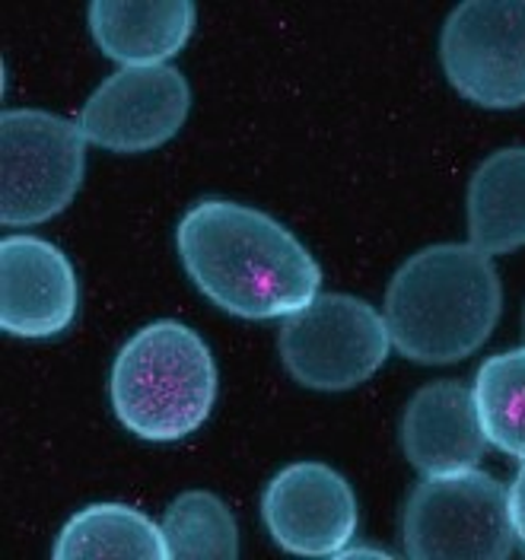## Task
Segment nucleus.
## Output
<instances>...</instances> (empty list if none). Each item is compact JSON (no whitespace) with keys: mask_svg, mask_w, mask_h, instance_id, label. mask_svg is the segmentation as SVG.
<instances>
[{"mask_svg":"<svg viewBox=\"0 0 525 560\" xmlns=\"http://www.w3.org/2000/svg\"><path fill=\"white\" fill-rule=\"evenodd\" d=\"M175 245L195 287L223 313L265 322L303 310L318 296L322 268L271 213L205 198L185 210Z\"/></svg>","mask_w":525,"mask_h":560,"instance_id":"nucleus-1","label":"nucleus"},{"mask_svg":"<svg viewBox=\"0 0 525 560\" xmlns=\"http://www.w3.org/2000/svg\"><path fill=\"white\" fill-rule=\"evenodd\" d=\"M503 313L500 275L471 243H436L401 261L385 287V328L405 360L443 366L471 357Z\"/></svg>","mask_w":525,"mask_h":560,"instance_id":"nucleus-2","label":"nucleus"},{"mask_svg":"<svg viewBox=\"0 0 525 560\" xmlns=\"http://www.w3.org/2000/svg\"><path fill=\"white\" fill-rule=\"evenodd\" d=\"M108 395L128 433L150 443H175L195 433L217 401L213 353L185 322H150L118 350Z\"/></svg>","mask_w":525,"mask_h":560,"instance_id":"nucleus-3","label":"nucleus"},{"mask_svg":"<svg viewBox=\"0 0 525 560\" xmlns=\"http://www.w3.org/2000/svg\"><path fill=\"white\" fill-rule=\"evenodd\" d=\"M405 555L418 560H503L516 548L510 490L478 468L430 475L401 510Z\"/></svg>","mask_w":525,"mask_h":560,"instance_id":"nucleus-4","label":"nucleus"},{"mask_svg":"<svg viewBox=\"0 0 525 560\" xmlns=\"http://www.w3.org/2000/svg\"><path fill=\"white\" fill-rule=\"evenodd\" d=\"M80 125L42 108H7L0 118V220L35 226L68 208L83 182Z\"/></svg>","mask_w":525,"mask_h":560,"instance_id":"nucleus-5","label":"nucleus"},{"mask_svg":"<svg viewBox=\"0 0 525 560\" xmlns=\"http://www.w3.org/2000/svg\"><path fill=\"white\" fill-rule=\"evenodd\" d=\"M385 318L350 293H318L283 315L278 350L287 373L315 392H348L366 383L388 357Z\"/></svg>","mask_w":525,"mask_h":560,"instance_id":"nucleus-6","label":"nucleus"},{"mask_svg":"<svg viewBox=\"0 0 525 560\" xmlns=\"http://www.w3.org/2000/svg\"><path fill=\"white\" fill-rule=\"evenodd\" d=\"M440 65L475 105H525V0H465L443 23Z\"/></svg>","mask_w":525,"mask_h":560,"instance_id":"nucleus-7","label":"nucleus"},{"mask_svg":"<svg viewBox=\"0 0 525 560\" xmlns=\"http://www.w3.org/2000/svg\"><path fill=\"white\" fill-rule=\"evenodd\" d=\"M191 108V86L173 65L121 68L105 77L80 108L83 138L112 153H147L178 135Z\"/></svg>","mask_w":525,"mask_h":560,"instance_id":"nucleus-8","label":"nucleus"},{"mask_svg":"<svg viewBox=\"0 0 525 560\" xmlns=\"http://www.w3.org/2000/svg\"><path fill=\"white\" fill-rule=\"evenodd\" d=\"M261 520L290 555H341L357 532V497L348 478L322 462H293L268 481Z\"/></svg>","mask_w":525,"mask_h":560,"instance_id":"nucleus-9","label":"nucleus"},{"mask_svg":"<svg viewBox=\"0 0 525 560\" xmlns=\"http://www.w3.org/2000/svg\"><path fill=\"white\" fill-rule=\"evenodd\" d=\"M77 275L48 240L7 236L0 243V328L16 338H55L77 315Z\"/></svg>","mask_w":525,"mask_h":560,"instance_id":"nucleus-10","label":"nucleus"},{"mask_svg":"<svg viewBox=\"0 0 525 560\" xmlns=\"http://www.w3.org/2000/svg\"><path fill=\"white\" fill-rule=\"evenodd\" d=\"M398 436L405 458L423 478L468 471L488 450L475 392L458 380H436L418 388L405 405Z\"/></svg>","mask_w":525,"mask_h":560,"instance_id":"nucleus-11","label":"nucleus"},{"mask_svg":"<svg viewBox=\"0 0 525 560\" xmlns=\"http://www.w3.org/2000/svg\"><path fill=\"white\" fill-rule=\"evenodd\" d=\"M90 33L125 68L166 65L195 33L198 10L188 0H93Z\"/></svg>","mask_w":525,"mask_h":560,"instance_id":"nucleus-12","label":"nucleus"},{"mask_svg":"<svg viewBox=\"0 0 525 560\" xmlns=\"http://www.w3.org/2000/svg\"><path fill=\"white\" fill-rule=\"evenodd\" d=\"M468 243L485 255L525 245V147L490 153L468 182Z\"/></svg>","mask_w":525,"mask_h":560,"instance_id":"nucleus-13","label":"nucleus"},{"mask_svg":"<svg viewBox=\"0 0 525 560\" xmlns=\"http://www.w3.org/2000/svg\"><path fill=\"white\" fill-rule=\"evenodd\" d=\"M51 555L70 558H170L163 525L125 503H93L70 516Z\"/></svg>","mask_w":525,"mask_h":560,"instance_id":"nucleus-14","label":"nucleus"},{"mask_svg":"<svg viewBox=\"0 0 525 560\" xmlns=\"http://www.w3.org/2000/svg\"><path fill=\"white\" fill-rule=\"evenodd\" d=\"M471 392L490 446L525 462V345L488 357Z\"/></svg>","mask_w":525,"mask_h":560,"instance_id":"nucleus-15","label":"nucleus"},{"mask_svg":"<svg viewBox=\"0 0 525 560\" xmlns=\"http://www.w3.org/2000/svg\"><path fill=\"white\" fill-rule=\"evenodd\" d=\"M163 538L170 558H240L236 520L210 490H185L175 497L163 516Z\"/></svg>","mask_w":525,"mask_h":560,"instance_id":"nucleus-16","label":"nucleus"},{"mask_svg":"<svg viewBox=\"0 0 525 560\" xmlns=\"http://www.w3.org/2000/svg\"><path fill=\"white\" fill-rule=\"evenodd\" d=\"M510 516H513V528H516V541H523L525 548V462L510 488Z\"/></svg>","mask_w":525,"mask_h":560,"instance_id":"nucleus-17","label":"nucleus"},{"mask_svg":"<svg viewBox=\"0 0 525 560\" xmlns=\"http://www.w3.org/2000/svg\"><path fill=\"white\" fill-rule=\"evenodd\" d=\"M523 345H525V303H523Z\"/></svg>","mask_w":525,"mask_h":560,"instance_id":"nucleus-18","label":"nucleus"}]
</instances>
